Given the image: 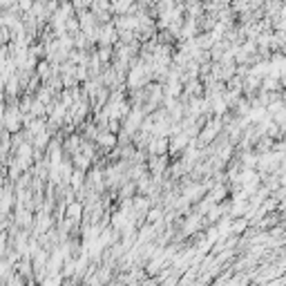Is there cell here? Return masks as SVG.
Masks as SVG:
<instances>
[{
  "mask_svg": "<svg viewBox=\"0 0 286 286\" xmlns=\"http://www.w3.org/2000/svg\"><path fill=\"white\" fill-rule=\"evenodd\" d=\"M12 286H23V279L21 277H14L12 279Z\"/></svg>",
  "mask_w": 286,
  "mask_h": 286,
  "instance_id": "3957f363",
  "label": "cell"
},
{
  "mask_svg": "<svg viewBox=\"0 0 286 286\" xmlns=\"http://www.w3.org/2000/svg\"><path fill=\"white\" fill-rule=\"evenodd\" d=\"M78 206H72V208H69V217H78Z\"/></svg>",
  "mask_w": 286,
  "mask_h": 286,
  "instance_id": "7a4b0ae2",
  "label": "cell"
},
{
  "mask_svg": "<svg viewBox=\"0 0 286 286\" xmlns=\"http://www.w3.org/2000/svg\"><path fill=\"white\" fill-rule=\"evenodd\" d=\"M101 143H103V145H112V143H114V137H110V134H103V137H101Z\"/></svg>",
  "mask_w": 286,
  "mask_h": 286,
  "instance_id": "6da1fadb",
  "label": "cell"
}]
</instances>
